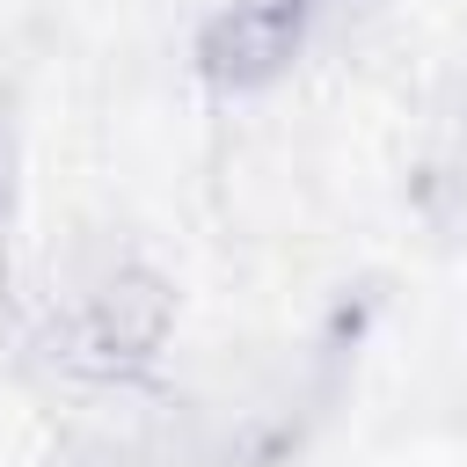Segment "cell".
Segmentation results:
<instances>
[{"label":"cell","mask_w":467,"mask_h":467,"mask_svg":"<svg viewBox=\"0 0 467 467\" xmlns=\"http://www.w3.org/2000/svg\"><path fill=\"white\" fill-rule=\"evenodd\" d=\"M321 15H328V0H219L197 22L190 66L219 95H263L306 58Z\"/></svg>","instance_id":"6da1fadb"},{"label":"cell","mask_w":467,"mask_h":467,"mask_svg":"<svg viewBox=\"0 0 467 467\" xmlns=\"http://www.w3.org/2000/svg\"><path fill=\"white\" fill-rule=\"evenodd\" d=\"M66 328H73L80 358L102 372L146 365L161 350V328H168V292L131 263H102L95 277H80L66 292Z\"/></svg>","instance_id":"7a4b0ae2"}]
</instances>
